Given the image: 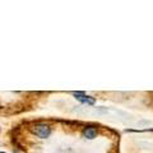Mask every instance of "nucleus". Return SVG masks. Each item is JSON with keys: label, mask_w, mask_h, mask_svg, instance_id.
I'll use <instances>...</instances> for the list:
<instances>
[{"label": "nucleus", "mask_w": 153, "mask_h": 153, "mask_svg": "<svg viewBox=\"0 0 153 153\" xmlns=\"http://www.w3.org/2000/svg\"><path fill=\"white\" fill-rule=\"evenodd\" d=\"M30 130L32 134H35L36 137L41 138V139H46L51 135V128L50 125H47L45 123H37L35 125H32L30 128Z\"/></svg>", "instance_id": "1"}, {"label": "nucleus", "mask_w": 153, "mask_h": 153, "mask_svg": "<svg viewBox=\"0 0 153 153\" xmlns=\"http://www.w3.org/2000/svg\"><path fill=\"white\" fill-rule=\"evenodd\" d=\"M0 153H5V152H0Z\"/></svg>", "instance_id": "4"}, {"label": "nucleus", "mask_w": 153, "mask_h": 153, "mask_svg": "<svg viewBox=\"0 0 153 153\" xmlns=\"http://www.w3.org/2000/svg\"><path fill=\"white\" fill-rule=\"evenodd\" d=\"M73 96H75L76 100H79L80 102L87 103V105H94L96 103V98L92 96H87L84 92H73Z\"/></svg>", "instance_id": "2"}, {"label": "nucleus", "mask_w": 153, "mask_h": 153, "mask_svg": "<svg viewBox=\"0 0 153 153\" xmlns=\"http://www.w3.org/2000/svg\"><path fill=\"white\" fill-rule=\"evenodd\" d=\"M83 137L87 139H94L97 137V129L94 126H85L83 129Z\"/></svg>", "instance_id": "3"}]
</instances>
